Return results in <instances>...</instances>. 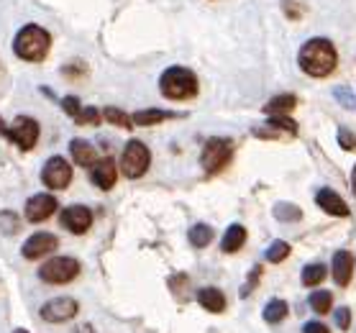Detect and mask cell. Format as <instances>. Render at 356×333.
<instances>
[{
	"mask_svg": "<svg viewBox=\"0 0 356 333\" xmlns=\"http://www.w3.org/2000/svg\"><path fill=\"white\" fill-rule=\"evenodd\" d=\"M336 325H339L341 331H348V328H351V310L348 308L336 310Z\"/></svg>",
	"mask_w": 356,
	"mask_h": 333,
	"instance_id": "obj_33",
	"label": "cell"
},
{
	"mask_svg": "<svg viewBox=\"0 0 356 333\" xmlns=\"http://www.w3.org/2000/svg\"><path fill=\"white\" fill-rule=\"evenodd\" d=\"M197 302L208 313H223L226 310V295L220 293L218 287H202L200 293H197Z\"/></svg>",
	"mask_w": 356,
	"mask_h": 333,
	"instance_id": "obj_19",
	"label": "cell"
},
{
	"mask_svg": "<svg viewBox=\"0 0 356 333\" xmlns=\"http://www.w3.org/2000/svg\"><path fill=\"white\" fill-rule=\"evenodd\" d=\"M316 203L321 205V211H325L328 216H339V218H346L348 216V205L341 200V195H336V193L328 190V187L318 190Z\"/></svg>",
	"mask_w": 356,
	"mask_h": 333,
	"instance_id": "obj_16",
	"label": "cell"
},
{
	"mask_svg": "<svg viewBox=\"0 0 356 333\" xmlns=\"http://www.w3.org/2000/svg\"><path fill=\"white\" fill-rule=\"evenodd\" d=\"M243 244H246V228H243L241 223L228 226V231L223 234V241H220V249L226 254H236Z\"/></svg>",
	"mask_w": 356,
	"mask_h": 333,
	"instance_id": "obj_20",
	"label": "cell"
},
{
	"mask_svg": "<svg viewBox=\"0 0 356 333\" xmlns=\"http://www.w3.org/2000/svg\"><path fill=\"white\" fill-rule=\"evenodd\" d=\"M295 106H298V98H295V95H275V98L264 106V113L267 115H287Z\"/></svg>",
	"mask_w": 356,
	"mask_h": 333,
	"instance_id": "obj_21",
	"label": "cell"
},
{
	"mask_svg": "<svg viewBox=\"0 0 356 333\" xmlns=\"http://www.w3.org/2000/svg\"><path fill=\"white\" fill-rule=\"evenodd\" d=\"M287 313H290V308H287V302L284 300H269L267 305H264V320L267 323H282L284 318H287Z\"/></svg>",
	"mask_w": 356,
	"mask_h": 333,
	"instance_id": "obj_23",
	"label": "cell"
},
{
	"mask_svg": "<svg viewBox=\"0 0 356 333\" xmlns=\"http://www.w3.org/2000/svg\"><path fill=\"white\" fill-rule=\"evenodd\" d=\"M323 277H325V267L321 264V261H313V264H308V267L302 269L300 279H302L305 287H316V284L323 282Z\"/></svg>",
	"mask_w": 356,
	"mask_h": 333,
	"instance_id": "obj_24",
	"label": "cell"
},
{
	"mask_svg": "<svg viewBox=\"0 0 356 333\" xmlns=\"http://www.w3.org/2000/svg\"><path fill=\"white\" fill-rule=\"evenodd\" d=\"M264 257H267V261H272V264H280V261H284L290 257V244H287V241H275V244L264 252Z\"/></svg>",
	"mask_w": 356,
	"mask_h": 333,
	"instance_id": "obj_28",
	"label": "cell"
},
{
	"mask_svg": "<svg viewBox=\"0 0 356 333\" xmlns=\"http://www.w3.org/2000/svg\"><path fill=\"white\" fill-rule=\"evenodd\" d=\"M0 133L6 138H10L13 144H16L18 149H24V152H29V149L36 147V141H39V123L33 121V118H29V115H18L16 123L13 126H3V121H0Z\"/></svg>",
	"mask_w": 356,
	"mask_h": 333,
	"instance_id": "obj_7",
	"label": "cell"
},
{
	"mask_svg": "<svg viewBox=\"0 0 356 333\" xmlns=\"http://www.w3.org/2000/svg\"><path fill=\"white\" fill-rule=\"evenodd\" d=\"M351 190H354V195H356V167H354V172H351Z\"/></svg>",
	"mask_w": 356,
	"mask_h": 333,
	"instance_id": "obj_35",
	"label": "cell"
},
{
	"mask_svg": "<svg viewBox=\"0 0 356 333\" xmlns=\"http://www.w3.org/2000/svg\"><path fill=\"white\" fill-rule=\"evenodd\" d=\"M333 95H336V100H339L343 108H348V111H356V98L351 95V90H348V88H336V90H333Z\"/></svg>",
	"mask_w": 356,
	"mask_h": 333,
	"instance_id": "obj_31",
	"label": "cell"
},
{
	"mask_svg": "<svg viewBox=\"0 0 356 333\" xmlns=\"http://www.w3.org/2000/svg\"><path fill=\"white\" fill-rule=\"evenodd\" d=\"M103 115H106L108 123H113L118 129H131V126H134V115H126L123 111H118V108H106Z\"/></svg>",
	"mask_w": 356,
	"mask_h": 333,
	"instance_id": "obj_27",
	"label": "cell"
},
{
	"mask_svg": "<svg viewBox=\"0 0 356 333\" xmlns=\"http://www.w3.org/2000/svg\"><path fill=\"white\" fill-rule=\"evenodd\" d=\"M70 154H72V159L80 164V167H92V164L97 162L95 147H92L90 141H85V138H72V141H70Z\"/></svg>",
	"mask_w": 356,
	"mask_h": 333,
	"instance_id": "obj_18",
	"label": "cell"
},
{
	"mask_svg": "<svg viewBox=\"0 0 356 333\" xmlns=\"http://www.w3.org/2000/svg\"><path fill=\"white\" fill-rule=\"evenodd\" d=\"M77 126H97L100 123V111L97 108H80V113L72 118Z\"/></svg>",
	"mask_w": 356,
	"mask_h": 333,
	"instance_id": "obj_30",
	"label": "cell"
},
{
	"mask_svg": "<svg viewBox=\"0 0 356 333\" xmlns=\"http://www.w3.org/2000/svg\"><path fill=\"white\" fill-rule=\"evenodd\" d=\"M24 213L29 223H41V220H47L49 216L57 213V197L49 195V193H36V195L29 197Z\"/></svg>",
	"mask_w": 356,
	"mask_h": 333,
	"instance_id": "obj_11",
	"label": "cell"
},
{
	"mask_svg": "<svg viewBox=\"0 0 356 333\" xmlns=\"http://www.w3.org/2000/svg\"><path fill=\"white\" fill-rule=\"evenodd\" d=\"M149 162H152V154H149V149H146L144 141H136V138H131L129 144L123 147L121 172L129 179L144 177L146 170H149Z\"/></svg>",
	"mask_w": 356,
	"mask_h": 333,
	"instance_id": "obj_5",
	"label": "cell"
},
{
	"mask_svg": "<svg viewBox=\"0 0 356 333\" xmlns=\"http://www.w3.org/2000/svg\"><path fill=\"white\" fill-rule=\"evenodd\" d=\"M339 144L346 152H356V133H351L348 129H339Z\"/></svg>",
	"mask_w": 356,
	"mask_h": 333,
	"instance_id": "obj_32",
	"label": "cell"
},
{
	"mask_svg": "<svg viewBox=\"0 0 356 333\" xmlns=\"http://www.w3.org/2000/svg\"><path fill=\"white\" fill-rule=\"evenodd\" d=\"M57 246H59L57 236L39 231V234H33L31 238L21 246V254H24V259H41V257H47V254L54 252Z\"/></svg>",
	"mask_w": 356,
	"mask_h": 333,
	"instance_id": "obj_13",
	"label": "cell"
},
{
	"mask_svg": "<svg viewBox=\"0 0 356 333\" xmlns=\"http://www.w3.org/2000/svg\"><path fill=\"white\" fill-rule=\"evenodd\" d=\"M211 241H213V228L208 226V223H195V226L190 228V244H193L195 249H205Z\"/></svg>",
	"mask_w": 356,
	"mask_h": 333,
	"instance_id": "obj_22",
	"label": "cell"
},
{
	"mask_svg": "<svg viewBox=\"0 0 356 333\" xmlns=\"http://www.w3.org/2000/svg\"><path fill=\"white\" fill-rule=\"evenodd\" d=\"M80 275V261L72 257H54L39 267V279L49 284H67Z\"/></svg>",
	"mask_w": 356,
	"mask_h": 333,
	"instance_id": "obj_6",
	"label": "cell"
},
{
	"mask_svg": "<svg viewBox=\"0 0 356 333\" xmlns=\"http://www.w3.org/2000/svg\"><path fill=\"white\" fill-rule=\"evenodd\" d=\"M231 159H234V144H231V138L216 136L205 141L200 154V164L202 170H205V174H218V172H223L231 164Z\"/></svg>",
	"mask_w": 356,
	"mask_h": 333,
	"instance_id": "obj_4",
	"label": "cell"
},
{
	"mask_svg": "<svg viewBox=\"0 0 356 333\" xmlns=\"http://www.w3.org/2000/svg\"><path fill=\"white\" fill-rule=\"evenodd\" d=\"M302 333H331V331H328V325L321 323V320H310V323L302 325Z\"/></svg>",
	"mask_w": 356,
	"mask_h": 333,
	"instance_id": "obj_34",
	"label": "cell"
},
{
	"mask_svg": "<svg viewBox=\"0 0 356 333\" xmlns=\"http://www.w3.org/2000/svg\"><path fill=\"white\" fill-rule=\"evenodd\" d=\"M351 277H354V257H351V252L341 249L333 254V279L339 287H346L351 282Z\"/></svg>",
	"mask_w": 356,
	"mask_h": 333,
	"instance_id": "obj_15",
	"label": "cell"
},
{
	"mask_svg": "<svg viewBox=\"0 0 356 333\" xmlns=\"http://www.w3.org/2000/svg\"><path fill=\"white\" fill-rule=\"evenodd\" d=\"M336 49L328 39H310L308 44H302V49L298 54L300 70L310 77H328L336 70Z\"/></svg>",
	"mask_w": 356,
	"mask_h": 333,
	"instance_id": "obj_1",
	"label": "cell"
},
{
	"mask_svg": "<svg viewBox=\"0 0 356 333\" xmlns=\"http://www.w3.org/2000/svg\"><path fill=\"white\" fill-rule=\"evenodd\" d=\"M310 308L316 310L318 316H325L328 310H331V305H333V295L328 293V290H316V293L310 295Z\"/></svg>",
	"mask_w": 356,
	"mask_h": 333,
	"instance_id": "obj_25",
	"label": "cell"
},
{
	"mask_svg": "<svg viewBox=\"0 0 356 333\" xmlns=\"http://www.w3.org/2000/svg\"><path fill=\"white\" fill-rule=\"evenodd\" d=\"M13 333H29V331H24V328H18V331H13Z\"/></svg>",
	"mask_w": 356,
	"mask_h": 333,
	"instance_id": "obj_36",
	"label": "cell"
},
{
	"mask_svg": "<svg viewBox=\"0 0 356 333\" xmlns=\"http://www.w3.org/2000/svg\"><path fill=\"white\" fill-rule=\"evenodd\" d=\"M275 218L280 220V223H295V220L302 218V213H300L298 205H292V203H277L275 205Z\"/></svg>",
	"mask_w": 356,
	"mask_h": 333,
	"instance_id": "obj_26",
	"label": "cell"
},
{
	"mask_svg": "<svg viewBox=\"0 0 356 333\" xmlns=\"http://www.w3.org/2000/svg\"><path fill=\"white\" fill-rule=\"evenodd\" d=\"M41 182L49 190H65L72 182V167L65 156H51L44 167H41Z\"/></svg>",
	"mask_w": 356,
	"mask_h": 333,
	"instance_id": "obj_8",
	"label": "cell"
},
{
	"mask_svg": "<svg viewBox=\"0 0 356 333\" xmlns=\"http://www.w3.org/2000/svg\"><path fill=\"white\" fill-rule=\"evenodd\" d=\"M115 177H118V170H115V162L111 156H103L92 164L90 170V182L97 187V190H111L115 185Z\"/></svg>",
	"mask_w": 356,
	"mask_h": 333,
	"instance_id": "obj_14",
	"label": "cell"
},
{
	"mask_svg": "<svg viewBox=\"0 0 356 333\" xmlns=\"http://www.w3.org/2000/svg\"><path fill=\"white\" fill-rule=\"evenodd\" d=\"M18 228H21V223H18L16 213H13V211H0V234L13 236V234H18Z\"/></svg>",
	"mask_w": 356,
	"mask_h": 333,
	"instance_id": "obj_29",
	"label": "cell"
},
{
	"mask_svg": "<svg viewBox=\"0 0 356 333\" xmlns=\"http://www.w3.org/2000/svg\"><path fill=\"white\" fill-rule=\"evenodd\" d=\"M251 133L259 138H284V136H298V123L290 121L287 115H269L261 126H254Z\"/></svg>",
	"mask_w": 356,
	"mask_h": 333,
	"instance_id": "obj_9",
	"label": "cell"
},
{
	"mask_svg": "<svg viewBox=\"0 0 356 333\" xmlns=\"http://www.w3.org/2000/svg\"><path fill=\"white\" fill-rule=\"evenodd\" d=\"M59 223H62V228H67L70 234L82 236V234H88L90 226H92V213H90V208H85V205H70V208H65V211L59 213Z\"/></svg>",
	"mask_w": 356,
	"mask_h": 333,
	"instance_id": "obj_10",
	"label": "cell"
},
{
	"mask_svg": "<svg viewBox=\"0 0 356 333\" xmlns=\"http://www.w3.org/2000/svg\"><path fill=\"white\" fill-rule=\"evenodd\" d=\"M172 118H182V113L159 111V108H146V111H136L134 113V126H156V123L172 121Z\"/></svg>",
	"mask_w": 356,
	"mask_h": 333,
	"instance_id": "obj_17",
	"label": "cell"
},
{
	"mask_svg": "<svg viewBox=\"0 0 356 333\" xmlns=\"http://www.w3.org/2000/svg\"><path fill=\"white\" fill-rule=\"evenodd\" d=\"M159 92L170 100H187L197 95V77L187 67H170L159 77Z\"/></svg>",
	"mask_w": 356,
	"mask_h": 333,
	"instance_id": "obj_3",
	"label": "cell"
},
{
	"mask_svg": "<svg viewBox=\"0 0 356 333\" xmlns=\"http://www.w3.org/2000/svg\"><path fill=\"white\" fill-rule=\"evenodd\" d=\"M77 316V302L72 298H54L41 305V318L49 323H65Z\"/></svg>",
	"mask_w": 356,
	"mask_h": 333,
	"instance_id": "obj_12",
	"label": "cell"
},
{
	"mask_svg": "<svg viewBox=\"0 0 356 333\" xmlns=\"http://www.w3.org/2000/svg\"><path fill=\"white\" fill-rule=\"evenodd\" d=\"M49 47H51V36H49V31H44L36 24L24 26L16 33V39H13L16 57L26 59V62H41L49 54Z\"/></svg>",
	"mask_w": 356,
	"mask_h": 333,
	"instance_id": "obj_2",
	"label": "cell"
}]
</instances>
